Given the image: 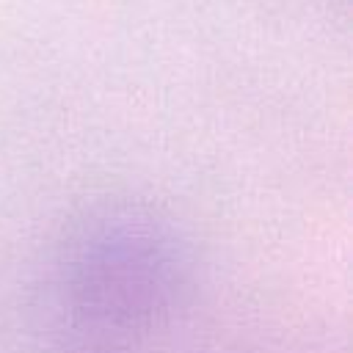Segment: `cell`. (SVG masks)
<instances>
[{
	"label": "cell",
	"mask_w": 353,
	"mask_h": 353,
	"mask_svg": "<svg viewBox=\"0 0 353 353\" xmlns=\"http://www.w3.org/2000/svg\"><path fill=\"white\" fill-rule=\"evenodd\" d=\"M188 292L190 254L174 223L149 207L105 204L77 218L55 248L50 331L149 353Z\"/></svg>",
	"instance_id": "1"
}]
</instances>
